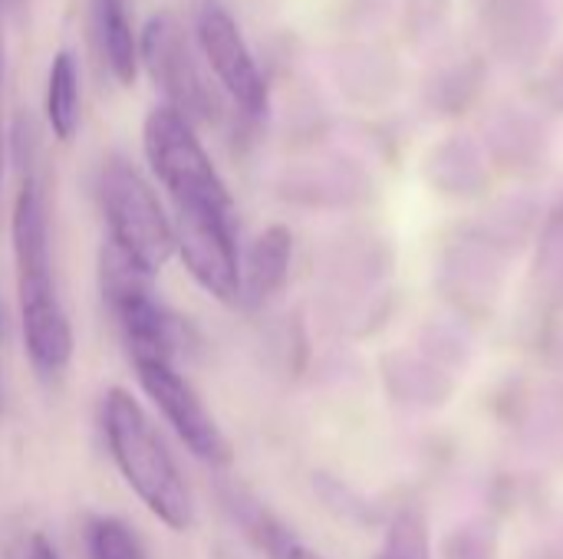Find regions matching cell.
Masks as SVG:
<instances>
[{
  "label": "cell",
  "instance_id": "cell-1",
  "mask_svg": "<svg viewBox=\"0 0 563 559\" xmlns=\"http://www.w3.org/2000/svg\"><path fill=\"white\" fill-rule=\"evenodd\" d=\"M10 241L16 264V300L23 349L43 376H56L73 359V326L56 297L46 208L36 181H23L10 214Z\"/></svg>",
  "mask_w": 563,
  "mask_h": 559
},
{
  "label": "cell",
  "instance_id": "cell-2",
  "mask_svg": "<svg viewBox=\"0 0 563 559\" xmlns=\"http://www.w3.org/2000/svg\"><path fill=\"white\" fill-rule=\"evenodd\" d=\"M102 428L109 455L132 494L168 530L185 534L195 524L191 491L139 399H132V392L125 389H109L102 405Z\"/></svg>",
  "mask_w": 563,
  "mask_h": 559
},
{
  "label": "cell",
  "instance_id": "cell-3",
  "mask_svg": "<svg viewBox=\"0 0 563 559\" xmlns=\"http://www.w3.org/2000/svg\"><path fill=\"white\" fill-rule=\"evenodd\" d=\"M148 168L165 185L178 211H205L234 221V198L205 152L195 125L172 105H155L142 125Z\"/></svg>",
  "mask_w": 563,
  "mask_h": 559
},
{
  "label": "cell",
  "instance_id": "cell-4",
  "mask_svg": "<svg viewBox=\"0 0 563 559\" xmlns=\"http://www.w3.org/2000/svg\"><path fill=\"white\" fill-rule=\"evenodd\" d=\"M99 204L109 224V241L158 273L175 254V224L158 204L152 185L125 161L109 158L99 171Z\"/></svg>",
  "mask_w": 563,
  "mask_h": 559
},
{
  "label": "cell",
  "instance_id": "cell-5",
  "mask_svg": "<svg viewBox=\"0 0 563 559\" xmlns=\"http://www.w3.org/2000/svg\"><path fill=\"white\" fill-rule=\"evenodd\" d=\"M139 63L152 72L155 86L165 92V105L181 112L191 125L218 119V99L198 69L181 23L172 13H155L139 36Z\"/></svg>",
  "mask_w": 563,
  "mask_h": 559
},
{
  "label": "cell",
  "instance_id": "cell-6",
  "mask_svg": "<svg viewBox=\"0 0 563 559\" xmlns=\"http://www.w3.org/2000/svg\"><path fill=\"white\" fill-rule=\"evenodd\" d=\"M139 382L145 395L155 402V409L165 415L178 441L205 465L211 468H228L234 461V448L214 415L205 409L201 395L195 385L172 366V362H142L135 366Z\"/></svg>",
  "mask_w": 563,
  "mask_h": 559
},
{
  "label": "cell",
  "instance_id": "cell-7",
  "mask_svg": "<svg viewBox=\"0 0 563 559\" xmlns=\"http://www.w3.org/2000/svg\"><path fill=\"white\" fill-rule=\"evenodd\" d=\"M201 53L224 86V92L238 102V109L251 119H261L267 112V82L257 69V59L251 46L244 43L241 26L228 13L221 0H201L198 23H195Z\"/></svg>",
  "mask_w": 563,
  "mask_h": 559
},
{
  "label": "cell",
  "instance_id": "cell-8",
  "mask_svg": "<svg viewBox=\"0 0 563 559\" xmlns=\"http://www.w3.org/2000/svg\"><path fill=\"white\" fill-rule=\"evenodd\" d=\"M175 254L195 283L214 297L218 303L241 300V257L234 241V221L205 214V211H178L175 221Z\"/></svg>",
  "mask_w": 563,
  "mask_h": 559
},
{
  "label": "cell",
  "instance_id": "cell-9",
  "mask_svg": "<svg viewBox=\"0 0 563 559\" xmlns=\"http://www.w3.org/2000/svg\"><path fill=\"white\" fill-rule=\"evenodd\" d=\"M112 316L119 323V333H122L135 366H142V362H172L175 366V353L181 346L185 329H181L178 316L162 300H155V290L115 306Z\"/></svg>",
  "mask_w": 563,
  "mask_h": 559
},
{
  "label": "cell",
  "instance_id": "cell-10",
  "mask_svg": "<svg viewBox=\"0 0 563 559\" xmlns=\"http://www.w3.org/2000/svg\"><path fill=\"white\" fill-rule=\"evenodd\" d=\"M290 257H294L290 227H284V224L264 227L254 237V244L241 264V300H251V303L271 300L287 283Z\"/></svg>",
  "mask_w": 563,
  "mask_h": 559
},
{
  "label": "cell",
  "instance_id": "cell-11",
  "mask_svg": "<svg viewBox=\"0 0 563 559\" xmlns=\"http://www.w3.org/2000/svg\"><path fill=\"white\" fill-rule=\"evenodd\" d=\"M92 16H96L99 46H102V56H106L112 76L122 86H132L139 76V36L132 33L125 3L122 0H92Z\"/></svg>",
  "mask_w": 563,
  "mask_h": 559
},
{
  "label": "cell",
  "instance_id": "cell-12",
  "mask_svg": "<svg viewBox=\"0 0 563 559\" xmlns=\"http://www.w3.org/2000/svg\"><path fill=\"white\" fill-rule=\"evenodd\" d=\"M82 99H79V69L69 49H59L46 72V122L56 142H73L79 132Z\"/></svg>",
  "mask_w": 563,
  "mask_h": 559
},
{
  "label": "cell",
  "instance_id": "cell-13",
  "mask_svg": "<svg viewBox=\"0 0 563 559\" xmlns=\"http://www.w3.org/2000/svg\"><path fill=\"white\" fill-rule=\"evenodd\" d=\"M89 559H145L139 537L119 517H92L86 530Z\"/></svg>",
  "mask_w": 563,
  "mask_h": 559
},
{
  "label": "cell",
  "instance_id": "cell-14",
  "mask_svg": "<svg viewBox=\"0 0 563 559\" xmlns=\"http://www.w3.org/2000/svg\"><path fill=\"white\" fill-rule=\"evenodd\" d=\"M257 547L267 554V559H323L317 550H310L307 544H300L287 527H280L277 521H271L267 514H254L247 521Z\"/></svg>",
  "mask_w": 563,
  "mask_h": 559
},
{
  "label": "cell",
  "instance_id": "cell-15",
  "mask_svg": "<svg viewBox=\"0 0 563 559\" xmlns=\"http://www.w3.org/2000/svg\"><path fill=\"white\" fill-rule=\"evenodd\" d=\"M3 66H7V49L0 36V188H3V161H7V135H3Z\"/></svg>",
  "mask_w": 563,
  "mask_h": 559
},
{
  "label": "cell",
  "instance_id": "cell-16",
  "mask_svg": "<svg viewBox=\"0 0 563 559\" xmlns=\"http://www.w3.org/2000/svg\"><path fill=\"white\" fill-rule=\"evenodd\" d=\"M23 559H59L56 557V547L43 537V534H33L26 550H23Z\"/></svg>",
  "mask_w": 563,
  "mask_h": 559
},
{
  "label": "cell",
  "instance_id": "cell-17",
  "mask_svg": "<svg viewBox=\"0 0 563 559\" xmlns=\"http://www.w3.org/2000/svg\"><path fill=\"white\" fill-rule=\"evenodd\" d=\"M379 559H393V557H386V554H383V557H379Z\"/></svg>",
  "mask_w": 563,
  "mask_h": 559
},
{
  "label": "cell",
  "instance_id": "cell-18",
  "mask_svg": "<svg viewBox=\"0 0 563 559\" xmlns=\"http://www.w3.org/2000/svg\"><path fill=\"white\" fill-rule=\"evenodd\" d=\"M0 3H3V0H0Z\"/></svg>",
  "mask_w": 563,
  "mask_h": 559
}]
</instances>
